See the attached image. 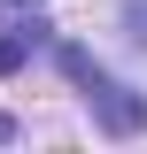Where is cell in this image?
I'll use <instances>...</instances> for the list:
<instances>
[{
    "label": "cell",
    "mask_w": 147,
    "mask_h": 154,
    "mask_svg": "<svg viewBox=\"0 0 147 154\" xmlns=\"http://www.w3.org/2000/svg\"><path fill=\"white\" fill-rule=\"evenodd\" d=\"M62 69H70V85H85V100L101 108V123H109L116 139H132V131H147V100L132 93V85H116L101 62L85 54V46H62Z\"/></svg>",
    "instance_id": "6da1fadb"
},
{
    "label": "cell",
    "mask_w": 147,
    "mask_h": 154,
    "mask_svg": "<svg viewBox=\"0 0 147 154\" xmlns=\"http://www.w3.org/2000/svg\"><path fill=\"white\" fill-rule=\"evenodd\" d=\"M0 139H16V123H8V116H0Z\"/></svg>",
    "instance_id": "3957f363"
},
{
    "label": "cell",
    "mask_w": 147,
    "mask_h": 154,
    "mask_svg": "<svg viewBox=\"0 0 147 154\" xmlns=\"http://www.w3.org/2000/svg\"><path fill=\"white\" fill-rule=\"evenodd\" d=\"M23 54H31V31H8V38H0V77L16 69V62H23Z\"/></svg>",
    "instance_id": "7a4b0ae2"
},
{
    "label": "cell",
    "mask_w": 147,
    "mask_h": 154,
    "mask_svg": "<svg viewBox=\"0 0 147 154\" xmlns=\"http://www.w3.org/2000/svg\"><path fill=\"white\" fill-rule=\"evenodd\" d=\"M0 8H39V0H0Z\"/></svg>",
    "instance_id": "277c9868"
}]
</instances>
